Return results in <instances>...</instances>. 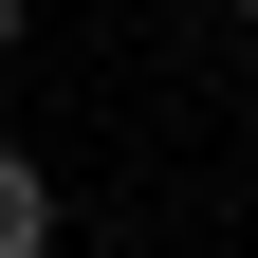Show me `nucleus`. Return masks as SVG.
<instances>
[{"label":"nucleus","instance_id":"nucleus-2","mask_svg":"<svg viewBox=\"0 0 258 258\" xmlns=\"http://www.w3.org/2000/svg\"><path fill=\"white\" fill-rule=\"evenodd\" d=\"M0 55H19V0H0Z\"/></svg>","mask_w":258,"mask_h":258},{"label":"nucleus","instance_id":"nucleus-3","mask_svg":"<svg viewBox=\"0 0 258 258\" xmlns=\"http://www.w3.org/2000/svg\"><path fill=\"white\" fill-rule=\"evenodd\" d=\"M221 19H258V0H221Z\"/></svg>","mask_w":258,"mask_h":258},{"label":"nucleus","instance_id":"nucleus-1","mask_svg":"<svg viewBox=\"0 0 258 258\" xmlns=\"http://www.w3.org/2000/svg\"><path fill=\"white\" fill-rule=\"evenodd\" d=\"M0 258H55V166L0 148Z\"/></svg>","mask_w":258,"mask_h":258}]
</instances>
